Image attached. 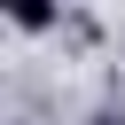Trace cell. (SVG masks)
Segmentation results:
<instances>
[{"instance_id": "6da1fadb", "label": "cell", "mask_w": 125, "mask_h": 125, "mask_svg": "<svg viewBox=\"0 0 125 125\" xmlns=\"http://www.w3.org/2000/svg\"><path fill=\"white\" fill-rule=\"evenodd\" d=\"M0 8H8L16 31H55L62 23V0H0Z\"/></svg>"}]
</instances>
